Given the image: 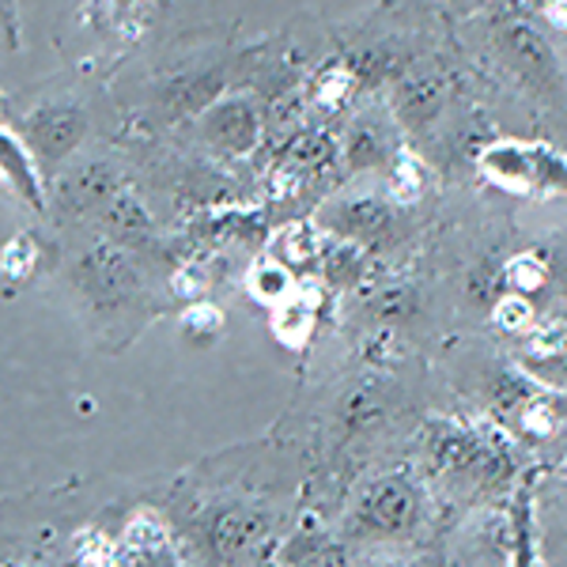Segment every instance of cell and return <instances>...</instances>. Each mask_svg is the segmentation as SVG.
Returning <instances> with one entry per match:
<instances>
[{
	"mask_svg": "<svg viewBox=\"0 0 567 567\" xmlns=\"http://www.w3.org/2000/svg\"><path fill=\"white\" fill-rule=\"evenodd\" d=\"M518 363L545 390H567V322H548L529 329Z\"/></svg>",
	"mask_w": 567,
	"mask_h": 567,
	"instance_id": "12",
	"label": "cell"
},
{
	"mask_svg": "<svg viewBox=\"0 0 567 567\" xmlns=\"http://www.w3.org/2000/svg\"><path fill=\"white\" fill-rule=\"evenodd\" d=\"M424 454L439 477H451L462 484H492L511 470L507 454L492 439H484L465 424H446V420L427 424Z\"/></svg>",
	"mask_w": 567,
	"mask_h": 567,
	"instance_id": "3",
	"label": "cell"
},
{
	"mask_svg": "<svg viewBox=\"0 0 567 567\" xmlns=\"http://www.w3.org/2000/svg\"><path fill=\"white\" fill-rule=\"evenodd\" d=\"M424 186H427V167L413 152L401 148L398 159H393L386 171V197L398 208H405V205H416L420 194H424Z\"/></svg>",
	"mask_w": 567,
	"mask_h": 567,
	"instance_id": "17",
	"label": "cell"
},
{
	"mask_svg": "<svg viewBox=\"0 0 567 567\" xmlns=\"http://www.w3.org/2000/svg\"><path fill=\"white\" fill-rule=\"evenodd\" d=\"M0 269H4V277H27V272L34 269V239L31 235H16V239L4 246V254H0Z\"/></svg>",
	"mask_w": 567,
	"mask_h": 567,
	"instance_id": "26",
	"label": "cell"
},
{
	"mask_svg": "<svg viewBox=\"0 0 567 567\" xmlns=\"http://www.w3.org/2000/svg\"><path fill=\"white\" fill-rule=\"evenodd\" d=\"M318 269H322V277L333 284V288H355V284L363 280V272H368V250L355 243H326V254L322 261H318Z\"/></svg>",
	"mask_w": 567,
	"mask_h": 567,
	"instance_id": "15",
	"label": "cell"
},
{
	"mask_svg": "<svg viewBox=\"0 0 567 567\" xmlns=\"http://www.w3.org/2000/svg\"><path fill=\"white\" fill-rule=\"evenodd\" d=\"M401 144L398 133H393V122L382 117L379 110H368V114H355V122L344 130L341 141V155L349 171H390V163L398 159Z\"/></svg>",
	"mask_w": 567,
	"mask_h": 567,
	"instance_id": "9",
	"label": "cell"
},
{
	"mask_svg": "<svg viewBox=\"0 0 567 567\" xmlns=\"http://www.w3.org/2000/svg\"><path fill=\"white\" fill-rule=\"evenodd\" d=\"M511 567H537V523L529 507V488H518L511 511Z\"/></svg>",
	"mask_w": 567,
	"mask_h": 567,
	"instance_id": "18",
	"label": "cell"
},
{
	"mask_svg": "<svg viewBox=\"0 0 567 567\" xmlns=\"http://www.w3.org/2000/svg\"><path fill=\"white\" fill-rule=\"evenodd\" d=\"M219 333H224V310L216 303H194L182 315V337H186L189 344H197V349L213 344Z\"/></svg>",
	"mask_w": 567,
	"mask_h": 567,
	"instance_id": "22",
	"label": "cell"
},
{
	"mask_svg": "<svg viewBox=\"0 0 567 567\" xmlns=\"http://www.w3.org/2000/svg\"><path fill=\"white\" fill-rule=\"evenodd\" d=\"M326 254V235L318 224H291L280 231L277 239V261H284L288 269L296 265H318Z\"/></svg>",
	"mask_w": 567,
	"mask_h": 567,
	"instance_id": "16",
	"label": "cell"
},
{
	"mask_svg": "<svg viewBox=\"0 0 567 567\" xmlns=\"http://www.w3.org/2000/svg\"><path fill=\"white\" fill-rule=\"evenodd\" d=\"M310 329H315V310H310L303 299H288V303H280L277 337L288 344V349H299V344L310 337Z\"/></svg>",
	"mask_w": 567,
	"mask_h": 567,
	"instance_id": "23",
	"label": "cell"
},
{
	"mask_svg": "<svg viewBox=\"0 0 567 567\" xmlns=\"http://www.w3.org/2000/svg\"><path fill=\"white\" fill-rule=\"evenodd\" d=\"M496 45L503 65L515 72L523 84L542 99L564 95V69L548 39L523 16H503L496 23Z\"/></svg>",
	"mask_w": 567,
	"mask_h": 567,
	"instance_id": "4",
	"label": "cell"
},
{
	"mask_svg": "<svg viewBox=\"0 0 567 567\" xmlns=\"http://www.w3.org/2000/svg\"><path fill=\"white\" fill-rule=\"evenodd\" d=\"M477 167L492 186L507 194L529 197L537 194L534 178V141H492L477 152Z\"/></svg>",
	"mask_w": 567,
	"mask_h": 567,
	"instance_id": "11",
	"label": "cell"
},
{
	"mask_svg": "<svg viewBox=\"0 0 567 567\" xmlns=\"http://www.w3.org/2000/svg\"><path fill=\"white\" fill-rule=\"evenodd\" d=\"M76 284L87 296V303L103 310H125L141 296V272L117 243L91 246L76 265Z\"/></svg>",
	"mask_w": 567,
	"mask_h": 567,
	"instance_id": "7",
	"label": "cell"
},
{
	"mask_svg": "<svg viewBox=\"0 0 567 567\" xmlns=\"http://www.w3.org/2000/svg\"><path fill=\"white\" fill-rule=\"evenodd\" d=\"M291 269L277 258H261L258 265H250V272H246V291H250L254 299H261V303H288L291 296Z\"/></svg>",
	"mask_w": 567,
	"mask_h": 567,
	"instance_id": "19",
	"label": "cell"
},
{
	"mask_svg": "<svg viewBox=\"0 0 567 567\" xmlns=\"http://www.w3.org/2000/svg\"><path fill=\"white\" fill-rule=\"evenodd\" d=\"M360 567H424L420 560H409V556H374V560L360 564Z\"/></svg>",
	"mask_w": 567,
	"mask_h": 567,
	"instance_id": "28",
	"label": "cell"
},
{
	"mask_svg": "<svg viewBox=\"0 0 567 567\" xmlns=\"http://www.w3.org/2000/svg\"><path fill=\"white\" fill-rule=\"evenodd\" d=\"M534 4H537V12H542L548 23L567 27V0H534Z\"/></svg>",
	"mask_w": 567,
	"mask_h": 567,
	"instance_id": "27",
	"label": "cell"
},
{
	"mask_svg": "<svg viewBox=\"0 0 567 567\" xmlns=\"http://www.w3.org/2000/svg\"><path fill=\"white\" fill-rule=\"evenodd\" d=\"M322 235L337 243H355L363 250L371 246H386L401 235V208L390 197H337L318 213L315 219Z\"/></svg>",
	"mask_w": 567,
	"mask_h": 567,
	"instance_id": "5",
	"label": "cell"
},
{
	"mask_svg": "<svg viewBox=\"0 0 567 567\" xmlns=\"http://www.w3.org/2000/svg\"><path fill=\"white\" fill-rule=\"evenodd\" d=\"M0 178H4L20 197H27L31 208H42L39 178H34V167H31V152L8 133H0Z\"/></svg>",
	"mask_w": 567,
	"mask_h": 567,
	"instance_id": "14",
	"label": "cell"
},
{
	"mask_svg": "<svg viewBox=\"0 0 567 567\" xmlns=\"http://www.w3.org/2000/svg\"><path fill=\"white\" fill-rule=\"evenodd\" d=\"M427 515V499L420 481L409 473L390 470L374 473L355 488V496L344 511V542L352 545H401L420 534Z\"/></svg>",
	"mask_w": 567,
	"mask_h": 567,
	"instance_id": "1",
	"label": "cell"
},
{
	"mask_svg": "<svg viewBox=\"0 0 567 567\" xmlns=\"http://www.w3.org/2000/svg\"><path fill=\"white\" fill-rule=\"evenodd\" d=\"M503 284L507 291H518V296H537V291L548 284V261L537 250H523L515 258H507L503 265Z\"/></svg>",
	"mask_w": 567,
	"mask_h": 567,
	"instance_id": "20",
	"label": "cell"
},
{
	"mask_svg": "<svg viewBox=\"0 0 567 567\" xmlns=\"http://www.w3.org/2000/svg\"><path fill=\"white\" fill-rule=\"evenodd\" d=\"M534 178L537 194H564L567 197V155L553 144L534 141Z\"/></svg>",
	"mask_w": 567,
	"mask_h": 567,
	"instance_id": "21",
	"label": "cell"
},
{
	"mask_svg": "<svg viewBox=\"0 0 567 567\" xmlns=\"http://www.w3.org/2000/svg\"><path fill=\"white\" fill-rule=\"evenodd\" d=\"M58 197L61 208H69V213H103L110 200L117 197V178L103 163H87V167L65 175Z\"/></svg>",
	"mask_w": 567,
	"mask_h": 567,
	"instance_id": "13",
	"label": "cell"
},
{
	"mask_svg": "<svg viewBox=\"0 0 567 567\" xmlns=\"http://www.w3.org/2000/svg\"><path fill=\"white\" fill-rule=\"evenodd\" d=\"M420 291L405 288V284H393V288H382L379 296L371 299V310L382 318V322H405L409 315L420 307Z\"/></svg>",
	"mask_w": 567,
	"mask_h": 567,
	"instance_id": "25",
	"label": "cell"
},
{
	"mask_svg": "<svg viewBox=\"0 0 567 567\" xmlns=\"http://www.w3.org/2000/svg\"><path fill=\"white\" fill-rule=\"evenodd\" d=\"M492 322L507 329V333H526L534 326V303L526 296H518V291H503L492 303Z\"/></svg>",
	"mask_w": 567,
	"mask_h": 567,
	"instance_id": "24",
	"label": "cell"
},
{
	"mask_svg": "<svg viewBox=\"0 0 567 567\" xmlns=\"http://www.w3.org/2000/svg\"><path fill=\"white\" fill-rule=\"evenodd\" d=\"M84 136H87V114L72 99H53V103L34 106L23 117V144L42 163V171L61 167L84 144Z\"/></svg>",
	"mask_w": 567,
	"mask_h": 567,
	"instance_id": "6",
	"label": "cell"
},
{
	"mask_svg": "<svg viewBox=\"0 0 567 567\" xmlns=\"http://www.w3.org/2000/svg\"><path fill=\"white\" fill-rule=\"evenodd\" d=\"M265 117L250 95H219L205 114H197V136L224 155H250L261 144Z\"/></svg>",
	"mask_w": 567,
	"mask_h": 567,
	"instance_id": "8",
	"label": "cell"
},
{
	"mask_svg": "<svg viewBox=\"0 0 567 567\" xmlns=\"http://www.w3.org/2000/svg\"><path fill=\"white\" fill-rule=\"evenodd\" d=\"M446 99H451V84L435 72H416V76H401L393 84L390 95V110L405 130L424 133L427 125L439 122V114L446 110Z\"/></svg>",
	"mask_w": 567,
	"mask_h": 567,
	"instance_id": "10",
	"label": "cell"
},
{
	"mask_svg": "<svg viewBox=\"0 0 567 567\" xmlns=\"http://www.w3.org/2000/svg\"><path fill=\"white\" fill-rule=\"evenodd\" d=\"M117 4H122V8H125V4H130V0H117Z\"/></svg>",
	"mask_w": 567,
	"mask_h": 567,
	"instance_id": "29",
	"label": "cell"
},
{
	"mask_svg": "<svg viewBox=\"0 0 567 567\" xmlns=\"http://www.w3.org/2000/svg\"><path fill=\"white\" fill-rule=\"evenodd\" d=\"M277 537V518L261 503L224 499L205 507L189 526V542L197 545L200 560L213 567H250L269 553Z\"/></svg>",
	"mask_w": 567,
	"mask_h": 567,
	"instance_id": "2",
	"label": "cell"
}]
</instances>
